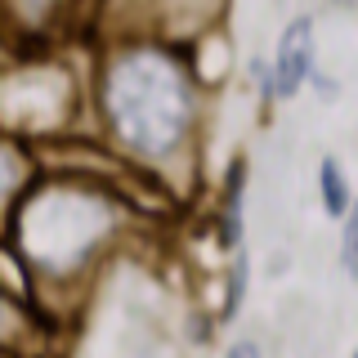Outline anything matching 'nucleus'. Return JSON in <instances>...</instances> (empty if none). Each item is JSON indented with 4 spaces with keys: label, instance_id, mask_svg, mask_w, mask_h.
<instances>
[{
    "label": "nucleus",
    "instance_id": "obj_1",
    "mask_svg": "<svg viewBox=\"0 0 358 358\" xmlns=\"http://www.w3.org/2000/svg\"><path fill=\"white\" fill-rule=\"evenodd\" d=\"M112 103H117L121 130L148 148H166L184 121V90L166 76L162 63L121 67V76L112 81Z\"/></svg>",
    "mask_w": 358,
    "mask_h": 358
},
{
    "label": "nucleus",
    "instance_id": "obj_2",
    "mask_svg": "<svg viewBox=\"0 0 358 358\" xmlns=\"http://www.w3.org/2000/svg\"><path fill=\"white\" fill-rule=\"evenodd\" d=\"M309 63H313V22L309 18H296L287 27L282 45H278V59H273V90L278 94H296L309 76Z\"/></svg>",
    "mask_w": 358,
    "mask_h": 358
},
{
    "label": "nucleus",
    "instance_id": "obj_3",
    "mask_svg": "<svg viewBox=\"0 0 358 358\" xmlns=\"http://www.w3.org/2000/svg\"><path fill=\"white\" fill-rule=\"evenodd\" d=\"M318 188H322V201H327L331 215H345V210H350V188H345V175H341V166H336L331 157L318 171Z\"/></svg>",
    "mask_w": 358,
    "mask_h": 358
},
{
    "label": "nucleus",
    "instance_id": "obj_4",
    "mask_svg": "<svg viewBox=\"0 0 358 358\" xmlns=\"http://www.w3.org/2000/svg\"><path fill=\"white\" fill-rule=\"evenodd\" d=\"M345 268H350V273H354V224H350V229H345Z\"/></svg>",
    "mask_w": 358,
    "mask_h": 358
},
{
    "label": "nucleus",
    "instance_id": "obj_5",
    "mask_svg": "<svg viewBox=\"0 0 358 358\" xmlns=\"http://www.w3.org/2000/svg\"><path fill=\"white\" fill-rule=\"evenodd\" d=\"M229 358H260V350H255V345H246V341H242V345H233V354H229Z\"/></svg>",
    "mask_w": 358,
    "mask_h": 358
},
{
    "label": "nucleus",
    "instance_id": "obj_6",
    "mask_svg": "<svg viewBox=\"0 0 358 358\" xmlns=\"http://www.w3.org/2000/svg\"><path fill=\"white\" fill-rule=\"evenodd\" d=\"M0 188H5V162H0Z\"/></svg>",
    "mask_w": 358,
    "mask_h": 358
}]
</instances>
